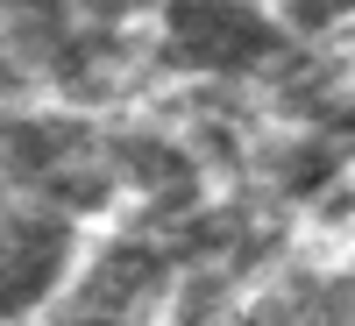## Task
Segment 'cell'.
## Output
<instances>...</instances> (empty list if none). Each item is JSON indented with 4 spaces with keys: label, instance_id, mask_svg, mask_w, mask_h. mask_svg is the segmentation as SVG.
<instances>
[{
    "label": "cell",
    "instance_id": "obj_1",
    "mask_svg": "<svg viewBox=\"0 0 355 326\" xmlns=\"http://www.w3.org/2000/svg\"><path fill=\"white\" fill-rule=\"evenodd\" d=\"M277 50V28L242 0H171V57L192 71H249Z\"/></svg>",
    "mask_w": 355,
    "mask_h": 326
},
{
    "label": "cell",
    "instance_id": "obj_2",
    "mask_svg": "<svg viewBox=\"0 0 355 326\" xmlns=\"http://www.w3.org/2000/svg\"><path fill=\"white\" fill-rule=\"evenodd\" d=\"M57 255H64V227H50L36 213H21L8 227V312L15 305H36L50 277H57Z\"/></svg>",
    "mask_w": 355,
    "mask_h": 326
},
{
    "label": "cell",
    "instance_id": "obj_3",
    "mask_svg": "<svg viewBox=\"0 0 355 326\" xmlns=\"http://www.w3.org/2000/svg\"><path fill=\"white\" fill-rule=\"evenodd\" d=\"M78 156V135L71 128H50V121H15L8 128V170L21 177V185H36L43 170L71 163Z\"/></svg>",
    "mask_w": 355,
    "mask_h": 326
},
{
    "label": "cell",
    "instance_id": "obj_4",
    "mask_svg": "<svg viewBox=\"0 0 355 326\" xmlns=\"http://www.w3.org/2000/svg\"><path fill=\"white\" fill-rule=\"evenodd\" d=\"M341 170V150H334V142H306V156H291V170H284V192H320V185H327V177Z\"/></svg>",
    "mask_w": 355,
    "mask_h": 326
},
{
    "label": "cell",
    "instance_id": "obj_5",
    "mask_svg": "<svg viewBox=\"0 0 355 326\" xmlns=\"http://www.w3.org/2000/svg\"><path fill=\"white\" fill-rule=\"evenodd\" d=\"M85 8H100V15H128L135 0H85Z\"/></svg>",
    "mask_w": 355,
    "mask_h": 326
}]
</instances>
